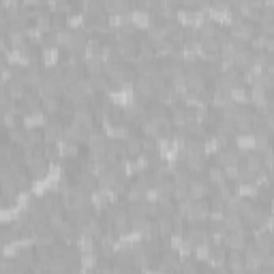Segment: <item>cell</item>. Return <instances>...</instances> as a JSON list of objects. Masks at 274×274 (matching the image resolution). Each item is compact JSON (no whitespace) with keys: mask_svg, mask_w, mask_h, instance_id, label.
I'll list each match as a JSON object with an SVG mask.
<instances>
[{"mask_svg":"<svg viewBox=\"0 0 274 274\" xmlns=\"http://www.w3.org/2000/svg\"><path fill=\"white\" fill-rule=\"evenodd\" d=\"M210 210H212L210 201H201V199L199 201H193L189 214L184 216V221L191 223V225H199V223H204V221H210Z\"/></svg>","mask_w":274,"mask_h":274,"instance_id":"cell-1","label":"cell"},{"mask_svg":"<svg viewBox=\"0 0 274 274\" xmlns=\"http://www.w3.org/2000/svg\"><path fill=\"white\" fill-rule=\"evenodd\" d=\"M208 193H210V182L204 180V178H197V176H193L191 182H189V197L193 201H199V199H204Z\"/></svg>","mask_w":274,"mask_h":274,"instance_id":"cell-2","label":"cell"},{"mask_svg":"<svg viewBox=\"0 0 274 274\" xmlns=\"http://www.w3.org/2000/svg\"><path fill=\"white\" fill-rule=\"evenodd\" d=\"M242 159H244V152H240L236 148H223L219 152V163L223 167H238Z\"/></svg>","mask_w":274,"mask_h":274,"instance_id":"cell-3","label":"cell"},{"mask_svg":"<svg viewBox=\"0 0 274 274\" xmlns=\"http://www.w3.org/2000/svg\"><path fill=\"white\" fill-rule=\"evenodd\" d=\"M233 124H236V131L238 133H248L253 128V114L244 107H240V114L236 116V120H233Z\"/></svg>","mask_w":274,"mask_h":274,"instance_id":"cell-4","label":"cell"},{"mask_svg":"<svg viewBox=\"0 0 274 274\" xmlns=\"http://www.w3.org/2000/svg\"><path fill=\"white\" fill-rule=\"evenodd\" d=\"M227 268L231 274H244L246 272V263H244V255L240 251H231L227 255Z\"/></svg>","mask_w":274,"mask_h":274,"instance_id":"cell-5","label":"cell"},{"mask_svg":"<svg viewBox=\"0 0 274 274\" xmlns=\"http://www.w3.org/2000/svg\"><path fill=\"white\" fill-rule=\"evenodd\" d=\"M225 246H229L231 251H244L246 248V240L242 231H227V236L223 240Z\"/></svg>","mask_w":274,"mask_h":274,"instance_id":"cell-6","label":"cell"},{"mask_svg":"<svg viewBox=\"0 0 274 274\" xmlns=\"http://www.w3.org/2000/svg\"><path fill=\"white\" fill-rule=\"evenodd\" d=\"M206 161H208V155H191L184 159L182 163L189 169V174H199L206 169Z\"/></svg>","mask_w":274,"mask_h":274,"instance_id":"cell-7","label":"cell"},{"mask_svg":"<svg viewBox=\"0 0 274 274\" xmlns=\"http://www.w3.org/2000/svg\"><path fill=\"white\" fill-rule=\"evenodd\" d=\"M223 225L227 231H242L244 229V219L240 216V212H225Z\"/></svg>","mask_w":274,"mask_h":274,"instance_id":"cell-8","label":"cell"},{"mask_svg":"<svg viewBox=\"0 0 274 274\" xmlns=\"http://www.w3.org/2000/svg\"><path fill=\"white\" fill-rule=\"evenodd\" d=\"M47 172H50V163H47V159H37L30 163V176L35 180H41L47 176Z\"/></svg>","mask_w":274,"mask_h":274,"instance_id":"cell-9","label":"cell"},{"mask_svg":"<svg viewBox=\"0 0 274 274\" xmlns=\"http://www.w3.org/2000/svg\"><path fill=\"white\" fill-rule=\"evenodd\" d=\"M148 39L152 43H161V41H165V39H169L167 37V30H165V22L163 24H152V26L148 28Z\"/></svg>","mask_w":274,"mask_h":274,"instance_id":"cell-10","label":"cell"},{"mask_svg":"<svg viewBox=\"0 0 274 274\" xmlns=\"http://www.w3.org/2000/svg\"><path fill=\"white\" fill-rule=\"evenodd\" d=\"M208 182H210V187H221V184L227 182L225 178V169H221L219 165H212L208 169Z\"/></svg>","mask_w":274,"mask_h":274,"instance_id":"cell-11","label":"cell"},{"mask_svg":"<svg viewBox=\"0 0 274 274\" xmlns=\"http://www.w3.org/2000/svg\"><path fill=\"white\" fill-rule=\"evenodd\" d=\"M157 227H159L161 238H169V236H174V219H172V216H163V214H161V216H159Z\"/></svg>","mask_w":274,"mask_h":274,"instance_id":"cell-12","label":"cell"},{"mask_svg":"<svg viewBox=\"0 0 274 274\" xmlns=\"http://www.w3.org/2000/svg\"><path fill=\"white\" fill-rule=\"evenodd\" d=\"M124 144H126V155L131 157V159H137V157H140L142 152H144V150H142V137L131 135Z\"/></svg>","mask_w":274,"mask_h":274,"instance_id":"cell-13","label":"cell"},{"mask_svg":"<svg viewBox=\"0 0 274 274\" xmlns=\"http://www.w3.org/2000/svg\"><path fill=\"white\" fill-rule=\"evenodd\" d=\"M189 122V118H187V107H174L172 109V124L174 126H178V128H184Z\"/></svg>","mask_w":274,"mask_h":274,"instance_id":"cell-14","label":"cell"},{"mask_svg":"<svg viewBox=\"0 0 274 274\" xmlns=\"http://www.w3.org/2000/svg\"><path fill=\"white\" fill-rule=\"evenodd\" d=\"M9 142L11 144H20V146H24V144L28 142V131L26 128H11L9 131Z\"/></svg>","mask_w":274,"mask_h":274,"instance_id":"cell-15","label":"cell"},{"mask_svg":"<svg viewBox=\"0 0 274 274\" xmlns=\"http://www.w3.org/2000/svg\"><path fill=\"white\" fill-rule=\"evenodd\" d=\"M43 109L47 111V114H58V111L62 109L58 96H47V99H43Z\"/></svg>","mask_w":274,"mask_h":274,"instance_id":"cell-16","label":"cell"},{"mask_svg":"<svg viewBox=\"0 0 274 274\" xmlns=\"http://www.w3.org/2000/svg\"><path fill=\"white\" fill-rule=\"evenodd\" d=\"M157 148H159L157 137H142V150H144V155H155Z\"/></svg>","mask_w":274,"mask_h":274,"instance_id":"cell-17","label":"cell"},{"mask_svg":"<svg viewBox=\"0 0 274 274\" xmlns=\"http://www.w3.org/2000/svg\"><path fill=\"white\" fill-rule=\"evenodd\" d=\"M238 148H240V152L242 150H255V135H248V133L240 135L238 137Z\"/></svg>","mask_w":274,"mask_h":274,"instance_id":"cell-18","label":"cell"},{"mask_svg":"<svg viewBox=\"0 0 274 274\" xmlns=\"http://www.w3.org/2000/svg\"><path fill=\"white\" fill-rule=\"evenodd\" d=\"M58 56H60L58 47H43V52H41V58H43V62H47V64L56 62V60H58Z\"/></svg>","mask_w":274,"mask_h":274,"instance_id":"cell-19","label":"cell"},{"mask_svg":"<svg viewBox=\"0 0 274 274\" xmlns=\"http://www.w3.org/2000/svg\"><path fill=\"white\" fill-rule=\"evenodd\" d=\"M216 128H219V135H227L229 137L233 131H236V124H233V120H219Z\"/></svg>","mask_w":274,"mask_h":274,"instance_id":"cell-20","label":"cell"},{"mask_svg":"<svg viewBox=\"0 0 274 274\" xmlns=\"http://www.w3.org/2000/svg\"><path fill=\"white\" fill-rule=\"evenodd\" d=\"M77 248L82 251V255H84V253H92V251H94V242H92V238L82 236V238L77 240Z\"/></svg>","mask_w":274,"mask_h":274,"instance_id":"cell-21","label":"cell"},{"mask_svg":"<svg viewBox=\"0 0 274 274\" xmlns=\"http://www.w3.org/2000/svg\"><path fill=\"white\" fill-rule=\"evenodd\" d=\"M56 9L62 11V13H71L73 11V5L71 3H56Z\"/></svg>","mask_w":274,"mask_h":274,"instance_id":"cell-22","label":"cell"},{"mask_svg":"<svg viewBox=\"0 0 274 274\" xmlns=\"http://www.w3.org/2000/svg\"><path fill=\"white\" fill-rule=\"evenodd\" d=\"M265 128H268V133H274V111L265 116Z\"/></svg>","mask_w":274,"mask_h":274,"instance_id":"cell-23","label":"cell"},{"mask_svg":"<svg viewBox=\"0 0 274 274\" xmlns=\"http://www.w3.org/2000/svg\"><path fill=\"white\" fill-rule=\"evenodd\" d=\"M272 60H274V58H272Z\"/></svg>","mask_w":274,"mask_h":274,"instance_id":"cell-24","label":"cell"}]
</instances>
